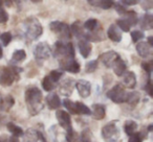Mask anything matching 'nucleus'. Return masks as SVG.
I'll return each instance as SVG.
<instances>
[{
	"label": "nucleus",
	"instance_id": "nucleus-1",
	"mask_svg": "<svg viewBox=\"0 0 153 142\" xmlns=\"http://www.w3.org/2000/svg\"><path fill=\"white\" fill-rule=\"evenodd\" d=\"M25 102L27 106V111L32 116L39 114L44 108L43 104V94L39 88L37 87H28L24 93Z\"/></svg>",
	"mask_w": 153,
	"mask_h": 142
},
{
	"label": "nucleus",
	"instance_id": "nucleus-2",
	"mask_svg": "<svg viewBox=\"0 0 153 142\" xmlns=\"http://www.w3.org/2000/svg\"><path fill=\"white\" fill-rule=\"evenodd\" d=\"M22 68H19L17 66L13 67H3L0 73V85L3 87H10L13 85L15 81L20 79V71H22Z\"/></svg>",
	"mask_w": 153,
	"mask_h": 142
},
{
	"label": "nucleus",
	"instance_id": "nucleus-3",
	"mask_svg": "<svg viewBox=\"0 0 153 142\" xmlns=\"http://www.w3.org/2000/svg\"><path fill=\"white\" fill-rule=\"evenodd\" d=\"M24 25H25L26 36L30 40H37L43 34L42 25L36 18H28L27 20L24 21Z\"/></svg>",
	"mask_w": 153,
	"mask_h": 142
},
{
	"label": "nucleus",
	"instance_id": "nucleus-4",
	"mask_svg": "<svg viewBox=\"0 0 153 142\" xmlns=\"http://www.w3.org/2000/svg\"><path fill=\"white\" fill-rule=\"evenodd\" d=\"M102 137L105 142H115L119 140L121 133H120V129L117 127V122L112 121L107 124H105L102 127Z\"/></svg>",
	"mask_w": 153,
	"mask_h": 142
},
{
	"label": "nucleus",
	"instance_id": "nucleus-5",
	"mask_svg": "<svg viewBox=\"0 0 153 142\" xmlns=\"http://www.w3.org/2000/svg\"><path fill=\"white\" fill-rule=\"evenodd\" d=\"M49 28L51 32H53L60 39L68 40L71 38V32L70 27L67 23L61 21H53L49 23Z\"/></svg>",
	"mask_w": 153,
	"mask_h": 142
},
{
	"label": "nucleus",
	"instance_id": "nucleus-6",
	"mask_svg": "<svg viewBox=\"0 0 153 142\" xmlns=\"http://www.w3.org/2000/svg\"><path fill=\"white\" fill-rule=\"evenodd\" d=\"M106 95L114 104H124L127 98V92L121 84H117L107 92Z\"/></svg>",
	"mask_w": 153,
	"mask_h": 142
},
{
	"label": "nucleus",
	"instance_id": "nucleus-7",
	"mask_svg": "<svg viewBox=\"0 0 153 142\" xmlns=\"http://www.w3.org/2000/svg\"><path fill=\"white\" fill-rule=\"evenodd\" d=\"M33 53L36 60L44 61L51 55V47L47 42H40L34 47Z\"/></svg>",
	"mask_w": 153,
	"mask_h": 142
},
{
	"label": "nucleus",
	"instance_id": "nucleus-8",
	"mask_svg": "<svg viewBox=\"0 0 153 142\" xmlns=\"http://www.w3.org/2000/svg\"><path fill=\"white\" fill-rule=\"evenodd\" d=\"M60 68L64 71L70 73H79L81 70V65L78 61L69 57H63L60 61Z\"/></svg>",
	"mask_w": 153,
	"mask_h": 142
},
{
	"label": "nucleus",
	"instance_id": "nucleus-9",
	"mask_svg": "<svg viewBox=\"0 0 153 142\" xmlns=\"http://www.w3.org/2000/svg\"><path fill=\"white\" fill-rule=\"evenodd\" d=\"M119 59H121L120 54L113 50L106 51V52L102 53V54L100 55V57H99V60L102 62L103 65L107 68H112V66L114 65V63Z\"/></svg>",
	"mask_w": 153,
	"mask_h": 142
},
{
	"label": "nucleus",
	"instance_id": "nucleus-10",
	"mask_svg": "<svg viewBox=\"0 0 153 142\" xmlns=\"http://www.w3.org/2000/svg\"><path fill=\"white\" fill-rule=\"evenodd\" d=\"M76 88L78 90V93L82 98H87L91 94V84L85 79H79L76 82Z\"/></svg>",
	"mask_w": 153,
	"mask_h": 142
},
{
	"label": "nucleus",
	"instance_id": "nucleus-11",
	"mask_svg": "<svg viewBox=\"0 0 153 142\" xmlns=\"http://www.w3.org/2000/svg\"><path fill=\"white\" fill-rule=\"evenodd\" d=\"M56 118H57L58 122H59L60 127H63L64 129L68 131L71 127V120H70V116L66 111L64 110H58L56 113Z\"/></svg>",
	"mask_w": 153,
	"mask_h": 142
},
{
	"label": "nucleus",
	"instance_id": "nucleus-12",
	"mask_svg": "<svg viewBox=\"0 0 153 142\" xmlns=\"http://www.w3.org/2000/svg\"><path fill=\"white\" fill-rule=\"evenodd\" d=\"M86 41H90V42H100V41L105 40V37H104V32H103V29L101 27L97 28L96 30L94 32H86L84 35V38Z\"/></svg>",
	"mask_w": 153,
	"mask_h": 142
},
{
	"label": "nucleus",
	"instance_id": "nucleus-13",
	"mask_svg": "<svg viewBox=\"0 0 153 142\" xmlns=\"http://www.w3.org/2000/svg\"><path fill=\"white\" fill-rule=\"evenodd\" d=\"M107 37H108L111 41H113V42H115V43L121 42L122 39H123L122 32L120 30V28L117 27L115 24L109 25L108 29H107Z\"/></svg>",
	"mask_w": 153,
	"mask_h": 142
},
{
	"label": "nucleus",
	"instance_id": "nucleus-14",
	"mask_svg": "<svg viewBox=\"0 0 153 142\" xmlns=\"http://www.w3.org/2000/svg\"><path fill=\"white\" fill-rule=\"evenodd\" d=\"M123 84L128 89H134L136 87V75L133 71H126L123 74Z\"/></svg>",
	"mask_w": 153,
	"mask_h": 142
},
{
	"label": "nucleus",
	"instance_id": "nucleus-15",
	"mask_svg": "<svg viewBox=\"0 0 153 142\" xmlns=\"http://www.w3.org/2000/svg\"><path fill=\"white\" fill-rule=\"evenodd\" d=\"M45 102L51 110H57L61 107V99L57 93H49L45 97Z\"/></svg>",
	"mask_w": 153,
	"mask_h": 142
},
{
	"label": "nucleus",
	"instance_id": "nucleus-16",
	"mask_svg": "<svg viewBox=\"0 0 153 142\" xmlns=\"http://www.w3.org/2000/svg\"><path fill=\"white\" fill-rule=\"evenodd\" d=\"M91 115L96 120H102L106 116V108L104 104H92Z\"/></svg>",
	"mask_w": 153,
	"mask_h": 142
},
{
	"label": "nucleus",
	"instance_id": "nucleus-17",
	"mask_svg": "<svg viewBox=\"0 0 153 142\" xmlns=\"http://www.w3.org/2000/svg\"><path fill=\"white\" fill-rule=\"evenodd\" d=\"M78 47H79V51L81 53V55L84 59H87L90 55L92 50V46L89 42H87L86 40H80L78 42Z\"/></svg>",
	"mask_w": 153,
	"mask_h": 142
},
{
	"label": "nucleus",
	"instance_id": "nucleus-18",
	"mask_svg": "<svg viewBox=\"0 0 153 142\" xmlns=\"http://www.w3.org/2000/svg\"><path fill=\"white\" fill-rule=\"evenodd\" d=\"M39 132L34 129H28L22 135V142H38Z\"/></svg>",
	"mask_w": 153,
	"mask_h": 142
},
{
	"label": "nucleus",
	"instance_id": "nucleus-19",
	"mask_svg": "<svg viewBox=\"0 0 153 142\" xmlns=\"http://www.w3.org/2000/svg\"><path fill=\"white\" fill-rule=\"evenodd\" d=\"M135 49L140 57L147 59V57L151 54V47L147 44V42H138L137 44H136Z\"/></svg>",
	"mask_w": 153,
	"mask_h": 142
},
{
	"label": "nucleus",
	"instance_id": "nucleus-20",
	"mask_svg": "<svg viewBox=\"0 0 153 142\" xmlns=\"http://www.w3.org/2000/svg\"><path fill=\"white\" fill-rule=\"evenodd\" d=\"M69 27H70V32H71V35H74L76 38L80 39V40H83L85 32H84V30H83L81 22L80 21L74 22V23L71 24V26H69Z\"/></svg>",
	"mask_w": 153,
	"mask_h": 142
},
{
	"label": "nucleus",
	"instance_id": "nucleus-21",
	"mask_svg": "<svg viewBox=\"0 0 153 142\" xmlns=\"http://www.w3.org/2000/svg\"><path fill=\"white\" fill-rule=\"evenodd\" d=\"M112 70L115 75H117V77H123V74L126 72V70H127L126 62L124 61V60H122V57L119 59L114 63V65L112 66Z\"/></svg>",
	"mask_w": 153,
	"mask_h": 142
},
{
	"label": "nucleus",
	"instance_id": "nucleus-22",
	"mask_svg": "<svg viewBox=\"0 0 153 142\" xmlns=\"http://www.w3.org/2000/svg\"><path fill=\"white\" fill-rule=\"evenodd\" d=\"M140 27L142 29L150 30L153 28V16L151 14H145L140 20Z\"/></svg>",
	"mask_w": 153,
	"mask_h": 142
},
{
	"label": "nucleus",
	"instance_id": "nucleus-23",
	"mask_svg": "<svg viewBox=\"0 0 153 142\" xmlns=\"http://www.w3.org/2000/svg\"><path fill=\"white\" fill-rule=\"evenodd\" d=\"M74 79H67L60 87V91L63 95L68 96L72 93V88H74Z\"/></svg>",
	"mask_w": 153,
	"mask_h": 142
},
{
	"label": "nucleus",
	"instance_id": "nucleus-24",
	"mask_svg": "<svg viewBox=\"0 0 153 142\" xmlns=\"http://www.w3.org/2000/svg\"><path fill=\"white\" fill-rule=\"evenodd\" d=\"M53 57H65V44L62 41H57L53 45V49L51 50Z\"/></svg>",
	"mask_w": 153,
	"mask_h": 142
},
{
	"label": "nucleus",
	"instance_id": "nucleus-25",
	"mask_svg": "<svg viewBox=\"0 0 153 142\" xmlns=\"http://www.w3.org/2000/svg\"><path fill=\"white\" fill-rule=\"evenodd\" d=\"M124 129L125 133L128 136H133L134 134H136V129H137V123L134 120H126L125 124H124Z\"/></svg>",
	"mask_w": 153,
	"mask_h": 142
},
{
	"label": "nucleus",
	"instance_id": "nucleus-26",
	"mask_svg": "<svg viewBox=\"0 0 153 142\" xmlns=\"http://www.w3.org/2000/svg\"><path fill=\"white\" fill-rule=\"evenodd\" d=\"M7 129L11 132L13 137H16V138L22 137V135H23V133H24L23 129H22L21 127H19V125L15 124L14 122H7Z\"/></svg>",
	"mask_w": 153,
	"mask_h": 142
},
{
	"label": "nucleus",
	"instance_id": "nucleus-27",
	"mask_svg": "<svg viewBox=\"0 0 153 142\" xmlns=\"http://www.w3.org/2000/svg\"><path fill=\"white\" fill-rule=\"evenodd\" d=\"M140 99V94L136 91H132L130 93H127V98H126V102H127L129 106L134 107L138 104Z\"/></svg>",
	"mask_w": 153,
	"mask_h": 142
},
{
	"label": "nucleus",
	"instance_id": "nucleus-28",
	"mask_svg": "<svg viewBox=\"0 0 153 142\" xmlns=\"http://www.w3.org/2000/svg\"><path fill=\"white\" fill-rule=\"evenodd\" d=\"M123 16H124L123 19L125 20L128 24H129L130 27H131V26L136 25V23H137V15H136L135 12H133V11L126 12Z\"/></svg>",
	"mask_w": 153,
	"mask_h": 142
},
{
	"label": "nucleus",
	"instance_id": "nucleus-29",
	"mask_svg": "<svg viewBox=\"0 0 153 142\" xmlns=\"http://www.w3.org/2000/svg\"><path fill=\"white\" fill-rule=\"evenodd\" d=\"M76 104V114L79 115H86V116H89L91 115V110L86 106L85 104L81 102H74Z\"/></svg>",
	"mask_w": 153,
	"mask_h": 142
},
{
	"label": "nucleus",
	"instance_id": "nucleus-30",
	"mask_svg": "<svg viewBox=\"0 0 153 142\" xmlns=\"http://www.w3.org/2000/svg\"><path fill=\"white\" fill-rule=\"evenodd\" d=\"M26 59V52L23 49H17L12 54V63H21Z\"/></svg>",
	"mask_w": 153,
	"mask_h": 142
},
{
	"label": "nucleus",
	"instance_id": "nucleus-31",
	"mask_svg": "<svg viewBox=\"0 0 153 142\" xmlns=\"http://www.w3.org/2000/svg\"><path fill=\"white\" fill-rule=\"evenodd\" d=\"M66 141L67 142H80V136L72 127H70L66 133Z\"/></svg>",
	"mask_w": 153,
	"mask_h": 142
},
{
	"label": "nucleus",
	"instance_id": "nucleus-32",
	"mask_svg": "<svg viewBox=\"0 0 153 142\" xmlns=\"http://www.w3.org/2000/svg\"><path fill=\"white\" fill-rule=\"evenodd\" d=\"M41 85H42V88L44 91L46 92H49L51 91L53 89H55V84L51 82V79H49L48 75H46V77H44L42 79V82H41Z\"/></svg>",
	"mask_w": 153,
	"mask_h": 142
},
{
	"label": "nucleus",
	"instance_id": "nucleus-33",
	"mask_svg": "<svg viewBox=\"0 0 153 142\" xmlns=\"http://www.w3.org/2000/svg\"><path fill=\"white\" fill-rule=\"evenodd\" d=\"M98 26H99V21L97 19H94V18L88 19L87 21L84 23V27H85V29L88 30V32L96 30L97 28H98Z\"/></svg>",
	"mask_w": 153,
	"mask_h": 142
},
{
	"label": "nucleus",
	"instance_id": "nucleus-34",
	"mask_svg": "<svg viewBox=\"0 0 153 142\" xmlns=\"http://www.w3.org/2000/svg\"><path fill=\"white\" fill-rule=\"evenodd\" d=\"M63 106L64 108L66 109V110L68 111V114H74L76 115V104H74V102H71L70 99H68V98H65V99L63 100Z\"/></svg>",
	"mask_w": 153,
	"mask_h": 142
},
{
	"label": "nucleus",
	"instance_id": "nucleus-35",
	"mask_svg": "<svg viewBox=\"0 0 153 142\" xmlns=\"http://www.w3.org/2000/svg\"><path fill=\"white\" fill-rule=\"evenodd\" d=\"M76 55V51H74V44L71 42H68L65 44V57H69V59H74Z\"/></svg>",
	"mask_w": 153,
	"mask_h": 142
},
{
	"label": "nucleus",
	"instance_id": "nucleus-36",
	"mask_svg": "<svg viewBox=\"0 0 153 142\" xmlns=\"http://www.w3.org/2000/svg\"><path fill=\"white\" fill-rule=\"evenodd\" d=\"M92 133L89 129H85L82 131L81 136H80V141L81 142H91Z\"/></svg>",
	"mask_w": 153,
	"mask_h": 142
},
{
	"label": "nucleus",
	"instance_id": "nucleus-37",
	"mask_svg": "<svg viewBox=\"0 0 153 142\" xmlns=\"http://www.w3.org/2000/svg\"><path fill=\"white\" fill-rule=\"evenodd\" d=\"M98 60H92V61H89L88 63H86L85 65V72L87 73H92L94 72L98 68Z\"/></svg>",
	"mask_w": 153,
	"mask_h": 142
},
{
	"label": "nucleus",
	"instance_id": "nucleus-38",
	"mask_svg": "<svg viewBox=\"0 0 153 142\" xmlns=\"http://www.w3.org/2000/svg\"><path fill=\"white\" fill-rule=\"evenodd\" d=\"M14 104H15V99L12 95H7L5 97H3V106L5 111H9Z\"/></svg>",
	"mask_w": 153,
	"mask_h": 142
},
{
	"label": "nucleus",
	"instance_id": "nucleus-39",
	"mask_svg": "<svg viewBox=\"0 0 153 142\" xmlns=\"http://www.w3.org/2000/svg\"><path fill=\"white\" fill-rule=\"evenodd\" d=\"M0 40L2 42L3 46H7V45L12 42V40H13V36H12V34L9 32H2V34L0 35Z\"/></svg>",
	"mask_w": 153,
	"mask_h": 142
},
{
	"label": "nucleus",
	"instance_id": "nucleus-40",
	"mask_svg": "<svg viewBox=\"0 0 153 142\" xmlns=\"http://www.w3.org/2000/svg\"><path fill=\"white\" fill-rule=\"evenodd\" d=\"M48 77H49V79H51V82L55 84V83H58V82L60 81V79L63 77V72H62V71H58V70H53V71H51Z\"/></svg>",
	"mask_w": 153,
	"mask_h": 142
},
{
	"label": "nucleus",
	"instance_id": "nucleus-41",
	"mask_svg": "<svg viewBox=\"0 0 153 142\" xmlns=\"http://www.w3.org/2000/svg\"><path fill=\"white\" fill-rule=\"evenodd\" d=\"M115 25H117V27L120 28V30H122V32H128L130 30V25L124 19H117Z\"/></svg>",
	"mask_w": 153,
	"mask_h": 142
},
{
	"label": "nucleus",
	"instance_id": "nucleus-42",
	"mask_svg": "<svg viewBox=\"0 0 153 142\" xmlns=\"http://www.w3.org/2000/svg\"><path fill=\"white\" fill-rule=\"evenodd\" d=\"M144 37H145V34L142 30H133V32H131V39L133 43L138 42L140 40L144 39Z\"/></svg>",
	"mask_w": 153,
	"mask_h": 142
},
{
	"label": "nucleus",
	"instance_id": "nucleus-43",
	"mask_svg": "<svg viewBox=\"0 0 153 142\" xmlns=\"http://www.w3.org/2000/svg\"><path fill=\"white\" fill-rule=\"evenodd\" d=\"M142 68L145 72L148 74V79H151V72H152V64L150 62H142Z\"/></svg>",
	"mask_w": 153,
	"mask_h": 142
},
{
	"label": "nucleus",
	"instance_id": "nucleus-44",
	"mask_svg": "<svg viewBox=\"0 0 153 142\" xmlns=\"http://www.w3.org/2000/svg\"><path fill=\"white\" fill-rule=\"evenodd\" d=\"M99 7L103 10H109L114 7V2L111 0H103V1H99Z\"/></svg>",
	"mask_w": 153,
	"mask_h": 142
},
{
	"label": "nucleus",
	"instance_id": "nucleus-45",
	"mask_svg": "<svg viewBox=\"0 0 153 142\" xmlns=\"http://www.w3.org/2000/svg\"><path fill=\"white\" fill-rule=\"evenodd\" d=\"M9 21V14L4 9L0 10V23H7Z\"/></svg>",
	"mask_w": 153,
	"mask_h": 142
},
{
	"label": "nucleus",
	"instance_id": "nucleus-46",
	"mask_svg": "<svg viewBox=\"0 0 153 142\" xmlns=\"http://www.w3.org/2000/svg\"><path fill=\"white\" fill-rule=\"evenodd\" d=\"M145 91L148 93V95L150 96V97L153 95V93H152V82H151V79H148V81H147V84L145 85Z\"/></svg>",
	"mask_w": 153,
	"mask_h": 142
},
{
	"label": "nucleus",
	"instance_id": "nucleus-47",
	"mask_svg": "<svg viewBox=\"0 0 153 142\" xmlns=\"http://www.w3.org/2000/svg\"><path fill=\"white\" fill-rule=\"evenodd\" d=\"M143 139H144V138L142 137V135H140V133H136V134H134L133 136L130 137L128 142H143Z\"/></svg>",
	"mask_w": 153,
	"mask_h": 142
},
{
	"label": "nucleus",
	"instance_id": "nucleus-48",
	"mask_svg": "<svg viewBox=\"0 0 153 142\" xmlns=\"http://www.w3.org/2000/svg\"><path fill=\"white\" fill-rule=\"evenodd\" d=\"M114 9H115V11L119 13V15H124V14L127 12V11H126V7H124V5H122V4H115Z\"/></svg>",
	"mask_w": 153,
	"mask_h": 142
},
{
	"label": "nucleus",
	"instance_id": "nucleus-49",
	"mask_svg": "<svg viewBox=\"0 0 153 142\" xmlns=\"http://www.w3.org/2000/svg\"><path fill=\"white\" fill-rule=\"evenodd\" d=\"M122 4H124V7H126V5H128V7H130V5H135L138 3L137 0H123V1H121Z\"/></svg>",
	"mask_w": 153,
	"mask_h": 142
},
{
	"label": "nucleus",
	"instance_id": "nucleus-50",
	"mask_svg": "<svg viewBox=\"0 0 153 142\" xmlns=\"http://www.w3.org/2000/svg\"><path fill=\"white\" fill-rule=\"evenodd\" d=\"M153 7V2L152 1H145V2H143V5L142 7L144 10H146V11H148V10H151Z\"/></svg>",
	"mask_w": 153,
	"mask_h": 142
},
{
	"label": "nucleus",
	"instance_id": "nucleus-51",
	"mask_svg": "<svg viewBox=\"0 0 153 142\" xmlns=\"http://www.w3.org/2000/svg\"><path fill=\"white\" fill-rule=\"evenodd\" d=\"M147 44L150 47H153V37L152 36H149L148 38H147Z\"/></svg>",
	"mask_w": 153,
	"mask_h": 142
},
{
	"label": "nucleus",
	"instance_id": "nucleus-52",
	"mask_svg": "<svg viewBox=\"0 0 153 142\" xmlns=\"http://www.w3.org/2000/svg\"><path fill=\"white\" fill-rule=\"evenodd\" d=\"M2 111L5 110H4V106H3V97L0 95V112H2Z\"/></svg>",
	"mask_w": 153,
	"mask_h": 142
},
{
	"label": "nucleus",
	"instance_id": "nucleus-53",
	"mask_svg": "<svg viewBox=\"0 0 153 142\" xmlns=\"http://www.w3.org/2000/svg\"><path fill=\"white\" fill-rule=\"evenodd\" d=\"M0 142H9V137L7 135L0 136Z\"/></svg>",
	"mask_w": 153,
	"mask_h": 142
},
{
	"label": "nucleus",
	"instance_id": "nucleus-54",
	"mask_svg": "<svg viewBox=\"0 0 153 142\" xmlns=\"http://www.w3.org/2000/svg\"><path fill=\"white\" fill-rule=\"evenodd\" d=\"M9 142H19V140H18V138L12 136L11 138H9Z\"/></svg>",
	"mask_w": 153,
	"mask_h": 142
},
{
	"label": "nucleus",
	"instance_id": "nucleus-55",
	"mask_svg": "<svg viewBox=\"0 0 153 142\" xmlns=\"http://www.w3.org/2000/svg\"><path fill=\"white\" fill-rule=\"evenodd\" d=\"M7 4V7H12V4H13V1H3V4Z\"/></svg>",
	"mask_w": 153,
	"mask_h": 142
},
{
	"label": "nucleus",
	"instance_id": "nucleus-56",
	"mask_svg": "<svg viewBox=\"0 0 153 142\" xmlns=\"http://www.w3.org/2000/svg\"><path fill=\"white\" fill-rule=\"evenodd\" d=\"M3 57V50H2V46L0 44V59H2Z\"/></svg>",
	"mask_w": 153,
	"mask_h": 142
},
{
	"label": "nucleus",
	"instance_id": "nucleus-57",
	"mask_svg": "<svg viewBox=\"0 0 153 142\" xmlns=\"http://www.w3.org/2000/svg\"><path fill=\"white\" fill-rule=\"evenodd\" d=\"M152 129H153V124H150L148 127V129H147V131H148L149 133H150V132H152Z\"/></svg>",
	"mask_w": 153,
	"mask_h": 142
},
{
	"label": "nucleus",
	"instance_id": "nucleus-58",
	"mask_svg": "<svg viewBox=\"0 0 153 142\" xmlns=\"http://www.w3.org/2000/svg\"><path fill=\"white\" fill-rule=\"evenodd\" d=\"M2 5H3V1H0V10H1V9H3V7H2Z\"/></svg>",
	"mask_w": 153,
	"mask_h": 142
}]
</instances>
